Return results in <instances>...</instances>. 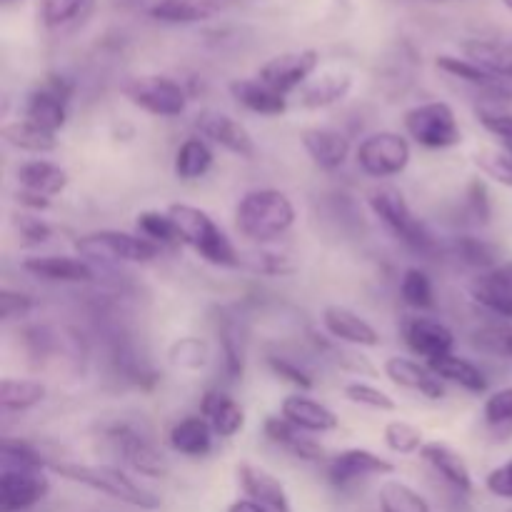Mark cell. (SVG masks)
<instances>
[{"instance_id":"1","label":"cell","mask_w":512,"mask_h":512,"mask_svg":"<svg viewBox=\"0 0 512 512\" xmlns=\"http://www.w3.org/2000/svg\"><path fill=\"white\" fill-rule=\"evenodd\" d=\"M295 223V205L283 190L258 188L240 198L235 208V228L253 243H273Z\"/></svg>"},{"instance_id":"2","label":"cell","mask_w":512,"mask_h":512,"mask_svg":"<svg viewBox=\"0 0 512 512\" xmlns=\"http://www.w3.org/2000/svg\"><path fill=\"white\" fill-rule=\"evenodd\" d=\"M168 213L173 218L175 228H178L180 243L193 248L205 263L218 265V268H235V265H240V253L235 250V245L230 243L223 228L205 210L188 203H173Z\"/></svg>"},{"instance_id":"3","label":"cell","mask_w":512,"mask_h":512,"mask_svg":"<svg viewBox=\"0 0 512 512\" xmlns=\"http://www.w3.org/2000/svg\"><path fill=\"white\" fill-rule=\"evenodd\" d=\"M50 470H53L55 475H60V478L70 480V483L85 485V488L108 495V498L113 500H120V503L130 505V508H138V510L160 508L158 495L150 493L148 488L135 483L130 475H125L120 468H113V465L53 463L50 465Z\"/></svg>"},{"instance_id":"4","label":"cell","mask_w":512,"mask_h":512,"mask_svg":"<svg viewBox=\"0 0 512 512\" xmlns=\"http://www.w3.org/2000/svg\"><path fill=\"white\" fill-rule=\"evenodd\" d=\"M370 210L380 218V223L390 230L398 240H403L408 248L428 253L435 248V238L428 225L413 213L403 193L395 188H375L368 198Z\"/></svg>"},{"instance_id":"5","label":"cell","mask_w":512,"mask_h":512,"mask_svg":"<svg viewBox=\"0 0 512 512\" xmlns=\"http://www.w3.org/2000/svg\"><path fill=\"white\" fill-rule=\"evenodd\" d=\"M405 130L418 145L430 150L453 148L463 143V130L455 118L453 105L445 100H428L405 110Z\"/></svg>"},{"instance_id":"6","label":"cell","mask_w":512,"mask_h":512,"mask_svg":"<svg viewBox=\"0 0 512 512\" xmlns=\"http://www.w3.org/2000/svg\"><path fill=\"white\" fill-rule=\"evenodd\" d=\"M163 245L143 238V235L123 233V230H98L75 240V250L85 258L118 260V263H153L160 258Z\"/></svg>"},{"instance_id":"7","label":"cell","mask_w":512,"mask_h":512,"mask_svg":"<svg viewBox=\"0 0 512 512\" xmlns=\"http://www.w3.org/2000/svg\"><path fill=\"white\" fill-rule=\"evenodd\" d=\"M125 98L135 105V108L145 110L158 118H178L185 113L188 105V95L178 80L168 78V75H138L130 78L123 88Z\"/></svg>"},{"instance_id":"8","label":"cell","mask_w":512,"mask_h":512,"mask_svg":"<svg viewBox=\"0 0 512 512\" xmlns=\"http://www.w3.org/2000/svg\"><path fill=\"white\" fill-rule=\"evenodd\" d=\"M73 90V80L65 78V75H45L43 83L30 90L28 100H25L23 118L50 130V133H58L68 123V103L73 98Z\"/></svg>"},{"instance_id":"9","label":"cell","mask_w":512,"mask_h":512,"mask_svg":"<svg viewBox=\"0 0 512 512\" xmlns=\"http://www.w3.org/2000/svg\"><path fill=\"white\" fill-rule=\"evenodd\" d=\"M358 168L370 178H393L410 163V143L405 135L393 130H380L368 135L355 150Z\"/></svg>"},{"instance_id":"10","label":"cell","mask_w":512,"mask_h":512,"mask_svg":"<svg viewBox=\"0 0 512 512\" xmlns=\"http://www.w3.org/2000/svg\"><path fill=\"white\" fill-rule=\"evenodd\" d=\"M320 53L313 48L305 50H290V53H280L275 58L265 60L258 70V78L275 88L278 93L288 95L293 90L303 88L310 80V75L318 70Z\"/></svg>"},{"instance_id":"11","label":"cell","mask_w":512,"mask_h":512,"mask_svg":"<svg viewBox=\"0 0 512 512\" xmlns=\"http://www.w3.org/2000/svg\"><path fill=\"white\" fill-rule=\"evenodd\" d=\"M195 130L200 133V138L210 140V143L220 145L228 153L238 155L243 160L255 158V140L248 133L240 120L230 118L228 113H220V110H200L193 120Z\"/></svg>"},{"instance_id":"12","label":"cell","mask_w":512,"mask_h":512,"mask_svg":"<svg viewBox=\"0 0 512 512\" xmlns=\"http://www.w3.org/2000/svg\"><path fill=\"white\" fill-rule=\"evenodd\" d=\"M50 483L40 470L5 468L0 475V512H23L48 495Z\"/></svg>"},{"instance_id":"13","label":"cell","mask_w":512,"mask_h":512,"mask_svg":"<svg viewBox=\"0 0 512 512\" xmlns=\"http://www.w3.org/2000/svg\"><path fill=\"white\" fill-rule=\"evenodd\" d=\"M395 473V465L390 460L380 458L378 453L373 450H365V448H348L343 453L335 455L328 465V478L330 483L343 488V485L355 483V480H363V478H373V475H393Z\"/></svg>"},{"instance_id":"14","label":"cell","mask_w":512,"mask_h":512,"mask_svg":"<svg viewBox=\"0 0 512 512\" xmlns=\"http://www.w3.org/2000/svg\"><path fill=\"white\" fill-rule=\"evenodd\" d=\"M403 338L405 345L415 355H423L425 360L453 353L455 345V335L448 325L433 318H423V315H410L403 320Z\"/></svg>"},{"instance_id":"15","label":"cell","mask_w":512,"mask_h":512,"mask_svg":"<svg viewBox=\"0 0 512 512\" xmlns=\"http://www.w3.org/2000/svg\"><path fill=\"white\" fill-rule=\"evenodd\" d=\"M235 475H238V483L243 488L245 498L260 503L268 512H293L283 483L270 470L253 463H240L235 468Z\"/></svg>"},{"instance_id":"16","label":"cell","mask_w":512,"mask_h":512,"mask_svg":"<svg viewBox=\"0 0 512 512\" xmlns=\"http://www.w3.org/2000/svg\"><path fill=\"white\" fill-rule=\"evenodd\" d=\"M323 325L335 340L350 345H360V348H378L380 333L355 310L345 308V305H328L323 310Z\"/></svg>"},{"instance_id":"17","label":"cell","mask_w":512,"mask_h":512,"mask_svg":"<svg viewBox=\"0 0 512 512\" xmlns=\"http://www.w3.org/2000/svg\"><path fill=\"white\" fill-rule=\"evenodd\" d=\"M300 140H303L305 153H308L310 158H313V163L323 170L343 168L345 160H348L350 155V140L335 128H320V125H313V128H305L303 133H300Z\"/></svg>"},{"instance_id":"18","label":"cell","mask_w":512,"mask_h":512,"mask_svg":"<svg viewBox=\"0 0 512 512\" xmlns=\"http://www.w3.org/2000/svg\"><path fill=\"white\" fill-rule=\"evenodd\" d=\"M23 270L48 283H90L95 278L85 260L70 255H33L23 260Z\"/></svg>"},{"instance_id":"19","label":"cell","mask_w":512,"mask_h":512,"mask_svg":"<svg viewBox=\"0 0 512 512\" xmlns=\"http://www.w3.org/2000/svg\"><path fill=\"white\" fill-rule=\"evenodd\" d=\"M280 415L298 425L303 433H333L340 425V418L328 405L318 403L308 395H288L280 405Z\"/></svg>"},{"instance_id":"20","label":"cell","mask_w":512,"mask_h":512,"mask_svg":"<svg viewBox=\"0 0 512 512\" xmlns=\"http://www.w3.org/2000/svg\"><path fill=\"white\" fill-rule=\"evenodd\" d=\"M385 375L393 380L395 385L405 390H415L428 400L445 398V385L428 365H420L410 358H388L383 365Z\"/></svg>"},{"instance_id":"21","label":"cell","mask_w":512,"mask_h":512,"mask_svg":"<svg viewBox=\"0 0 512 512\" xmlns=\"http://www.w3.org/2000/svg\"><path fill=\"white\" fill-rule=\"evenodd\" d=\"M420 458L445 480V483L453 485L460 493H470L473 490V475H470L468 463H465L463 455L458 450L450 448L448 443H440V440H430L420 448Z\"/></svg>"},{"instance_id":"22","label":"cell","mask_w":512,"mask_h":512,"mask_svg":"<svg viewBox=\"0 0 512 512\" xmlns=\"http://www.w3.org/2000/svg\"><path fill=\"white\" fill-rule=\"evenodd\" d=\"M468 60L488 70L500 80H512V40L508 38H470L460 43Z\"/></svg>"},{"instance_id":"23","label":"cell","mask_w":512,"mask_h":512,"mask_svg":"<svg viewBox=\"0 0 512 512\" xmlns=\"http://www.w3.org/2000/svg\"><path fill=\"white\" fill-rule=\"evenodd\" d=\"M230 95L243 105L245 110L258 115H268V118H278L288 110V98L263 83L260 78H240L230 83Z\"/></svg>"},{"instance_id":"24","label":"cell","mask_w":512,"mask_h":512,"mask_svg":"<svg viewBox=\"0 0 512 512\" xmlns=\"http://www.w3.org/2000/svg\"><path fill=\"white\" fill-rule=\"evenodd\" d=\"M115 443H118L120 453L125 455V460H128L135 473L145 475V478H165L168 475V460H165V455L153 443L140 438L138 433L120 428Z\"/></svg>"},{"instance_id":"25","label":"cell","mask_w":512,"mask_h":512,"mask_svg":"<svg viewBox=\"0 0 512 512\" xmlns=\"http://www.w3.org/2000/svg\"><path fill=\"white\" fill-rule=\"evenodd\" d=\"M15 180L23 190L30 193H38L43 198H55V195L63 193L68 188L70 178L65 173V168H60L53 160H28V163H20L15 170Z\"/></svg>"},{"instance_id":"26","label":"cell","mask_w":512,"mask_h":512,"mask_svg":"<svg viewBox=\"0 0 512 512\" xmlns=\"http://www.w3.org/2000/svg\"><path fill=\"white\" fill-rule=\"evenodd\" d=\"M200 413L218 438H235L245 428V410L228 393H220V390L205 393Z\"/></svg>"},{"instance_id":"27","label":"cell","mask_w":512,"mask_h":512,"mask_svg":"<svg viewBox=\"0 0 512 512\" xmlns=\"http://www.w3.org/2000/svg\"><path fill=\"white\" fill-rule=\"evenodd\" d=\"M263 433L270 443L280 445L288 453H293L295 458L308 460V463H315V460L323 458V448L313 438H305L303 430L290 423L288 418H283V415L280 418L278 415H270L263 423Z\"/></svg>"},{"instance_id":"28","label":"cell","mask_w":512,"mask_h":512,"mask_svg":"<svg viewBox=\"0 0 512 512\" xmlns=\"http://www.w3.org/2000/svg\"><path fill=\"white\" fill-rule=\"evenodd\" d=\"M428 368L438 375L440 380H448V383L460 385L463 390L473 395L488 393V378H485L483 370L478 368L470 360L460 358V355H440V358L428 360Z\"/></svg>"},{"instance_id":"29","label":"cell","mask_w":512,"mask_h":512,"mask_svg":"<svg viewBox=\"0 0 512 512\" xmlns=\"http://www.w3.org/2000/svg\"><path fill=\"white\" fill-rule=\"evenodd\" d=\"M213 428L205 418H183L170 428V448L188 458H205L213 450Z\"/></svg>"},{"instance_id":"30","label":"cell","mask_w":512,"mask_h":512,"mask_svg":"<svg viewBox=\"0 0 512 512\" xmlns=\"http://www.w3.org/2000/svg\"><path fill=\"white\" fill-rule=\"evenodd\" d=\"M148 13L160 23H203L218 13V3L215 0H155Z\"/></svg>"},{"instance_id":"31","label":"cell","mask_w":512,"mask_h":512,"mask_svg":"<svg viewBox=\"0 0 512 512\" xmlns=\"http://www.w3.org/2000/svg\"><path fill=\"white\" fill-rule=\"evenodd\" d=\"M0 135L8 145L13 148L25 150V153H53L58 148V133H50V130L40 128V125L30 123V120L20 118V120H10L0 128Z\"/></svg>"},{"instance_id":"32","label":"cell","mask_w":512,"mask_h":512,"mask_svg":"<svg viewBox=\"0 0 512 512\" xmlns=\"http://www.w3.org/2000/svg\"><path fill=\"white\" fill-rule=\"evenodd\" d=\"M353 88V78L348 73H328L320 75L315 83L305 85L300 93V103L305 108H328V105L340 103Z\"/></svg>"},{"instance_id":"33","label":"cell","mask_w":512,"mask_h":512,"mask_svg":"<svg viewBox=\"0 0 512 512\" xmlns=\"http://www.w3.org/2000/svg\"><path fill=\"white\" fill-rule=\"evenodd\" d=\"M48 395L40 380H25V378H3L0 380V405L8 413H20V410H30L40 405Z\"/></svg>"},{"instance_id":"34","label":"cell","mask_w":512,"mask_h":512,"mask_svg":"<svg viewBox=\"0 0 512 512\" xmlns=\"http://www.w3.org/2000/svg\"><path fill=\"white\" fill-rule=\"evenodd\" d=\"M470 295H473L475 303L483 305L485 310H490V313L498 315V318L512 320V290L505 288L490 270L473 280Z\"/></svg>"},{"instance_id":"35","label":"cell","mask_w":512,"mask_h":512,"mask_svg":"<svg viewBox=\"0 0 512 512\" xmlns=\"http://www.w3.org/2000/svg\"><path fill=\"white\" fill-rule=\"evenodd\" d=\"M213 165V150L203 138H188L175 153L173 170L180 180H198Z\"/></svg>"},{"instance_id":"36","label":"cell","mask_w":512,"mask_h":512,"mask_svg":"<svg viewBox=\"0 0 512 512\" xmlns=\"http://www.w3.org/2000/svg\"><path fill=\"white\" fill-rule=\"evenodd\" d=\"M435 65H438L443 73L453 75V78L463 80V83L475 85V88L490 90V93H505L503 80L495 78V75H490L488 70H483L480 65H475L473 60H468V58H455V55H438Z\"/></svg>"},{"instance_id":"37","label":"cell","mask_w":512,"mask_h":512,"mask_svg":"<svg viewBox=\"0 0 512 512\" xmlns=\"http://www.w3.org/2000/svg\"><path fill=\"white\" fill-rule=\"evenodd\" d=\"M380 512H430L428 500L400 480H385L378 493Z\"/></svg>"},{"instance_id":"38","label":"cell","mask_w":512,"mask_h":512,"mask_svg":"<svg viewBox=\"0 0 512 512\" xmlns=\"http://www.w3.org/2000/svg\"><path fill=\"white\" fill-rule=\"evenodd\" d=\"M218 335H220V348H223V358H225V373H228L230 380H240L245 373L243 333H240L235 320L223 318L218 323Z\"/></svg>"},{"instance_id":"39","label":"cell","mask_w":512,"mask_h":512,"mask_svg":"<svg viewBox=\"0 0 512 512\" xmlns=\"http://www.w3.org/2000/svg\"><path fill=\"white\" fill-rule=\"evenodd\" d=\"M400 298L415 310H430L435 305V290L428 273L420 268H408L400 278Z\"/></svg>"},{"instance_id":"40","label":"cell","mask_w":512,"mask_h":512,"mask_svg":"<svg viewBox=\"0 0 512 512\" xmlns=\"http://www.w3.org/2000/svg\"><path fill=\"white\" fill-rule=\"evenodd\" d=\"M135 228L143 238L153 240L158 245H175L180 243L178 228H175L170 213H160V210H143L135 220Z\"/></svg>"},{"instance_id":"41","label":"cell","mask_w":512,"mask_h":512,"mask_svg":"<svg viewBox=\"0 0 512 512\" xmlns=\"http://www.w3.org/2000/svg\"><path fill=\"white\" fill-rule=\"evenodd\" d=\"M383 438H385V445H388V448L398 455L420 453V448L425 445L423 430L415 428V425H410V423H405V420H393V423L385 425Z\"/></svg>"},{"instance_id":"42","label":"cell","mask_w":512,"mask_h":512,"mask_svg":"<svg viewBox=\"0 0 512 512\" xmlns=\"http://www.w3.org/2000/svg\"><path fill=\"white\" fill-rule=\"evenodd\" d=\"M93 0H40V18L45 28H60L78 20Z\"/></svg>"},{"instance_id":"43","label":"cell","mask_w":512,"mask_h":512,"mask_svg":"<svg viewBox=\"0 0 512 512\" xmlns=\"http://www.w3.org/2000/svg\"><path fill=\"white\" fill-rule=\"evenodd\" d=\"M473 163L478 165V170L488 178H493L495 183L508 185L512 188V155L505 153L503 148H483L473 155Z\"/></svg>"},{"instance_id":"44","label":"cell","mask_w":512,"mask_h":512,"mask_svg":"<svg viewBox=\"0 0 512 512\" xmlns=\"http://www.w3.org/2000/svg\"><path fill=\"white\" fill-rule=\"evenodd\" d=\"M343 395L350 400V403L365 405V408L380 410V413H393V410H398L395 398H390L385 390L375 388V385H368V383H360V380L345 385Z\"/></svg>"},{"instance_id":"45","label":"cell","mask_w":512,"mask_h":512,"mask_svg":"<svg viewBox=\"0 0 512 512\" xmlns=\"http://www.w3.org/2000/svg\"><path fill=\"white\" fill-rule=\"evenodd\" d=\"M3 458L8 463V468L15 470H40L43 473L45 468V460L40 458L38 450L33 445L23 443V440H13V438H5L3 440Z\"/></svg>"},{"instance_id":"46","label":"cell","mask_w":512,"mask_h":512,"mask_svg":"<svg viewBox=\"0 0 512 512\" xmlns=\"http://www.w3.org/2000/svg\"><path fill=\"white\" fill-rule=\"evenodd\" d=\"M483 418L485 423L493 428H503V425L512 423V385L510 388L495 390L483 405Z\"/></svg>"},{"instance_id":"47","label":"cell","mask_w":512,"mask_h":512,"mask_svg":"<svg viewBox=\"0 0 512 512\" xmlns=\"http://www.w3.org/2000/svg\"><path fill=\"white\" fill-rule=\"evenodd\" d=\"M458 253L463 255L465 263L475 265V268H488V270L498 268V263H495V260H498L495 250L490 248L488 243H483V240H478V238H463V240H460Z\"/></svg>"},{"instance_id":"48","label":"cell","mask_w":512,"mask_h":512,"mask_svg":"<svg viewBox=\"0 0 512 512\" xmlns=\"http://www.w3.org/2000/svg\"><path fill=\"white\" fill-rule=\"evenodd\" d=\"M480 123H483V128L488 130L490 135H495V140L500 143V148H503L505 153L512 155V115L480 110Z\"/></svg>"},{"instance_id":"49","label":"cell","mask_w":512,"mask_h":512,"mask_svg":"<svg viewBox=\"0 0 512 512\" xmlns=\"http://www.w3.org/2000/svg\"><path fill=\"white\" fill-rule=\"evenodd\" d=\"M268 365H270V370L278 375V378L288 380V383L295 385V388H300V390L313 388V380H310V375L305 373L300 365L290 363V360H285V358H275V355L273 358H268Z\"/></svg>"},{"instance_id":"50","label":"cell","mask_w":512,"mask_h":512,"mask_svg":"<svg viewBox=\"0 0 512 512\" xmlns=\"http://www.w3.org/2000/svg\"><path fill=\"white\" fill-rule=\"evenodd\" d=\"M15 228H18L20 238L30 245L45 243V240L50 238V233H53V228H50L45 220L33 218V215H18V218H15Z\"/></svg>"},{"instance_id":"51","label":"cell","mask_w":512,"mask_h":512,"mask_svg":"<svg viewBox=\"0 0 512 512\" xmlns=\"http://www.w3.org/2000/svg\"><path fill=\"white\" fill-rule=\"evenodd\" d=\"M33 305V298L25 293H15V290L8 288L0 293V315H3V320L23 318V315H28L33 310Z\"/></svg>"},{"instance_id":"52","label":"cell","mask_w":512,"mask_h":512,"mask_svg":"<svg viewBox=\"0 0 512 512\" xmlns=\"http://www.w3.org/2000/svg\"><path fill=\"white\" fill-rule=\"evenodd\" d=\"M478 338L485 348L505 355L512 363V328H508V325H493V328L483 330V335H478Z\"/></svg>"},{"instance_id":"53","label":"cell","mask_w":512,"mask_h":512,"mask_svg":"<svg viewBox=\"0 0 512 512\" xmlns=\"http://www.w3.org/2000/svg\"><path fill=\"white\" fill-rule=\"evenodd\" d=\"M485 488H488V493H493L495 498L512 500V458L508 463L490 470L488 478H485Z\"/></svg>"},{"instance_id":"54","label":"cell","mask_w":512,"mask_h":512,"mask_svg":"<svg viewBox=\"0 0 512 512\" xmlns=\"http://www.w3.org/2000/svg\"><path fill=\"white\" fill-rule=\"evenodd\" d=\"M255 263L253 268L258 270V273H265V275H285V273H293L295 265L290 263L285 255H273V253H258L255 255Z\"/></svg>"},{"instance_id":"55","label":"cell","mask_w":512,"mask_h":512,"mask_svg":"<svg viewBox=\"0 0 512 512\" xmlns=\"http://www.w3.org/2000/svg\"><path fill=\"white\" fill-rule=\"evenodd\" d=\"M470 205H473L475 218L483 220V223H488L490 200H488V190H485L483 180H473V185H470Z\"/></svg>"},{"instance_id":"56","label":"cell","mask_w":512,"mask_h":512,"mask_svg":"<svg viewBox=\"0 0 512 512\" xmlns=\"http://www.w3.org/2000/svg\"><path fill=\"white\" fill-rule=\"evenodd\" d=\"M15 200H18V205H23V208H30V210H48L50 208V198H43V195L30 193V190H23V188L15 193Z\"/></svg>"},{"instance_id":"57","label":"cell","mask_w":512,"mask_h":512,"mask_svg":"<svg viewBox=\"0 0 512 512\" xmlns=\"http://www.w3.org/2000/svg\"><path fill=\"white\" fill-rule=\"evenodd\" d=\"M228 512H268V510H265L260 503H255V500L240 498V500H235V503H230Z\"/></svg>"},{"instance_id":"58","label":"cell","mask_w":512,"mask_h":512,"mask_svg":"<svg viewBox=\"0 0 512 512\" xmlns=\"http://www.w3.org/2000/svg\"><path fill=\"white\" fill-rule=\"evenodd\" d=\"M490 273H493L495 278L505 285V288L512 290V260H505V263H500L498 268H493Z\"/></svg>"},{"instance_id":"59","label":"cell","mask_w":512,"mask_h":512,"mask_svg":"<svg viewBox=\"0 0 512 512\" xmlns=\"http://www.w3.org/2000/svg\"><path fill=\"white\" fill-rule=\"evenodd\" d=\"M503 3H505V5H508V8L512 10V0H503Z\"/></svg>"},{"instance_id":"60","label":"cell","mask_w":512,"mask_h":512,"mask_svg":"<svg viewBox=\"0 0 512 512\" xmlns=\"http://www.w3.org/2000/svg\"><path fill=\"white\" fill-rule=\"evenodd\" d=\"M3 3H13V0H3Z\"/></svg>"}]
</instances>
